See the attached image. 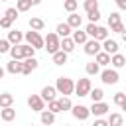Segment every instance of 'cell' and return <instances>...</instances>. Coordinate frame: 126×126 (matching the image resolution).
Wrapping results in <instances>:
<instances>
[{"label": "cell", "instance_id": "obj_37", "mask_svg": "<svg viewBox=\"0 0 126 126\" xmlns=\"http://www.w3.org/2000/svg\"><path fill=\"white\" fill-rule=\"evenodd\" d=\"M47 110H51L53 114H57V112H61V106H59V102H57V98H55V100H51V102H47Z\"/></svg>", "mask_w": 126, "mask_h": 126}, {"label": "cell", "instance_id": "obj_11", "mask_svg": "<svg viewBox=\"0 0 126 126\" xmlns=\"http://www.w3.org/2000/svg\"><path fill=\"white\" fill-rule=\"evenodd\" d=\"M39 96H41L45 102H51V100H55V98H57V89L47 85V87H43V89H41V94H39Z\"/></svg>", "mask_w": 126, "mask_h": 126}, {"label": "cell", "instance_id": "obj_14", "mask_svg": "<svg viewBox=\"0 0 126 126\" xmlns=\"http://www.w3.org/2000/svg\"><path fill=\"white\" fill-rule=\"evenodd\" d=\"M22 39H24V33H22V32H18V30H10V32H8V41H10L12 45L22 43Z\"/></svg>", "mask_w": 126, "mask_h": 126}, {"label": "cell", "instance_id": "obj_48", "mask_svg": "<svg viewBox=\"0 0 126 126\" xmlns=\"http://www.w3.org/2000/svg\"><path fill=\"white\" fill-rule=\"evenodd\" d=\"M122 41H124V43H126V30H124V32H122Z\"/></svg>", "mask_w": 126, "mask_h": 126}, {"label": "cell", "instance_id": "obj_32", "mask_svg": "<svg viewBox=\"0 0 126 126\" xmlns=\"http://www.w3.org/2000/svg\"><path fill=\"white\" fill-rule=\"evenodd\" d=\"M30 8H32V2L30 0H18L16 2V10L18 12H28Z\"/></svg>", "mask_w": 126, "mask_h": 126}, {"label": "cell", "instance_id": "obj_8", "mask_svg": "<svg viewBox=\"0 0 126 126\" xmlns=\"http://www.w3.org/2000/svg\"><path fill=\"white\" fill-rule=\"evenodd\" d=\"M71 112H73V116H75L77 120H87V118L91 116V110H89L87 106H83V104H75V106H71Z\"/></svg>", "mask_w": 126, "mask_h": 126}, {"label": "cell", "instance_id": "obj_20", "mask_svg": "<svg viewBox=\"0 0 126 126\" xmlns=\"http://www.w3.org/2000/svg\"><path fill=\"white\" fill-rule=\"evenodd\" d=\"M55 33H57L59 37H69V35H71L73 32H71V26H69V24L65 22V24H59V26H57Z\"/></svg>", "mask_w": 126, "mask_h": 126}, {"label": "cell", "instance_id": "obj_35", "mask_svg": "<svg viewBox=\"0 0 126 126\" xmlns=\"http://www.w3.org/2000/svg\"><path fill=\"white\" fill-rule=\"evenodd\" d=\"M22 51H24V59H26V57H35V49H33L30 43L22 45Z\"/></svg>", "mask_w": 126, "mask_h": 126}, {"label": "cell", "instance_id": "obj_42", "mask_svg": "<svg viewBox=\"0 0 126 126\" xmlns=\"http://www.w3.org/2000/svg\"><path fill=\"white\" fill-rule=\"evenodd\" d=\"M112 100H114V102H116V104H118V106H120V104H122V102H124V100H126V94H124V93H116V94H114V98H112Z\"/></svg>", "mask_w": 126, "mask_h": 126}, {"label": "cell", "instance_id": "obj_4", "mask_svg": "<svg viewBox=\"0 0 126 126\" xmlns=\"http://www.w3.org/2000/svg\"><path fill=\"white\" fill-rule=\"evenodd\" d=\"M93 85H91V79H79L75 83V94L77 96H89Z\"/></svg>", "mask_w": 126, "mask_h": 126}, {"label": "cell", "instance_id": "obj_38", "mask_svg": "<svg viewBox=\"0 0 126 126\" xmlns=\"http://www.w3.org/2000/svg\"><path fill=\"white\" fill-rule=\"evenodd\" d=\"M96 30H98V26H96V24H93V22H89V26L85 28V32H87V35H91V37H94V33H96Z\"/></svg>", "mask_w": 126, "mask_h": 126}, {"label": "cell", "instance_id": "obj_24", "mask_svg": "<svg viewBox=\"0 0 126 126\" xmlns=\"http://www.w3.org/2000/svg\"><path fill=\"white\" fill-rule=\"evenodd\" d=\"M51 57H53V63H55V65H65V63H67V53H65L63 49L55 51Z\"/></svg>", "mask_w": 126, "mask_h": 126}, {"label": "cell", "instance_id": "obj_26", "mask_svg": "<svg viewBox=\"0 0 126 126\" xmlns=\"http://www.w3.org/2000/svg\"><path fill=\"white\" fill-rule=\"evenodd\" d=\"M85 71H87V75H98L100 73V65L96 61H91V63L85 65Z\"/></svg>", "mask_w": 126, "mask_h": 126}, {"label": "cell", "instance_id": "obj_19", "mask_svg": "<svg viewBox=\"0 0 126 126\" xmlns=\"http://www.w3.org/2000/svg\"><path fill=\"white\" fill-rule=\"evenodd\" d=\"M67 24L71 26V30H77V28H81L83 20H81V16H79V14L71 12V14H69V18H67Z\"/></svg>", "mask_w": 126, "mask_h": 126}, {"label": "cell", "instance_id": "obj_47", "mask_svg": "<svg viewBox=\"0 0 126 126\" xmlns=\"http://www.w3.org/2000/svg\"><path fill=\"white\" fill-rule=\"evenodd\" d=\"M32 2V6H37V4H41V0H30Z\"/></svg>", "mask_w": 126, "mask_h": 126}, {"label": "cell", "instance_id": "obj_49", "mask_svg": "<svg viewBox=\"0 0 126 126\" xmlns=\"http://www.w3.org/2000/svg\"><path fill=\"white\" fill-rule=\"evenodd\" d=\"M4 73H6V69H2V67H0V79L4 77Z\"/></svg>", "mask_w": 126, "mask_h": 126}, {"label": "cell", "instance_id": "obj_7", "mask_svg": "<svg viewBox=\"0 0 126 126\" xmlns=\"http://www.w3.org/2000/svg\"><path fill=\"white\" fill-rule=\"evenodd\" d=\"M37 59L35 57H26V59H22V75H30L33 69H37Z\"/></svg>", "mask_w": 126, "mask_h": 126}, {"label": "cell", "instance_id": "obj_17", "mask_svg": "<svg viewBox=\"0 0 126 126\" xmlns=\"http://www.w3.org/2000/svg\"><path fill=\"white\" fill-rule=\"evenodd\" d=\"M6 71H8L10 75H18V73H22V61H18V59H12V61L6 65Z\"/></svg>", "mask_w": 126, "mask_h": 126}, {"label": "cell", "instance_id": "obj_33", "mask_svg": "<svg viewBox=\"0 0 126 126\" xmlns=\"http://www.w3.org/2000/svg\"><path fill=\"white\" fill-rule=\"evenodd\" d=\"M85 12H93V10H98V0H85Z\"/></svg>", "mask_w": 126, "mask_h": 126}, {"label": "cell", "instance_id": "obj_34", "mask_svg": "<svg viewBox=\"0 0 126 126\" xmlns=\"http://www.w3.org/2000/svg\"><path fill=\"white\" fill-rule=\"evenodd\" d=\"M77 6H79V2H77V0H65V2H63V8H65L69 14H71V12H75V10H77Z\"/></svg>", "mask_w": 126, "mask_h": 126}, {"label": "cell", "instance_id": "obj_53", "mask_svg": "<svg viewBox=\"0 0 126 126\" xmlns=\"http://www.w3.org/2000/svg\"><path fill=\"white\" fill-rule=\"evenodd\" d=\"M30 126H33V124H30Z\"/></svg>", "mask_w": 126, "mask_h": 126}, {"label": "cell", "instance_id": "obj_29", "mask_svg": "<svg viewBox=\"0 0 126 126\" xmlns=\"http://www.w3.org/2000/svg\"><path fill=\"white\" fill-rule=\"evenodd\" d=\"M106 37H108V30L102 28V26H98V30H96V33H94L93 39H96V41H104Z\"/></svg>", "mask_w": 126, "mask_h": 126}, {"label": "cell", "instance_id": "obj_40", "mask_svg": "<svg viewBox=\"0 0 126 126\" xmlns=\"http://www.w3.org/2000/svg\"><path fill=\"white\" fill-rule=\"evenodd\" d=\"M12 22H14V20H10L8 16H4V18H0V28L10 30V28H12Z\"/></svg>", "mask_w": 126, "mask_h": 126}, {"label": "cell", "instance_id": "obj_45", "mask_svg": "<svg viewBox=\"0 0 126 126\" xmlns=\"http://www.w3.org/2000/svg\"><path fill=\"white\" fill-rule=\"evenodd\" d=\"M93 126H108V120H102V118L98 116V118L94 120V124H93Z\"/></svg>", "mask_w": 126, "mask_h": 126}, {"label": "cell", "instance_id": "obj_5", "mask_svg": "<svg viewBox=\"0 0 126 126\" xmlns=\"http://www.w3.org/2000/svg\"><path fill=\"white\" fill-rule=\"evenodd\" d=\"M28 106H30L33 112H41V110H45V100H43L39 94H32V96L28 98Z\"/></svg>", "mask_w": 126, "mask_h": 126}, {"label": "cell", "instance_id": "obj_18", "mask_svg": "<svg viewBox=\"0 0 126 126\" xmlns=\"http://www.w3.org/2000/svg\"><path fill=\"white\" fill-rule=\"evenodd\" d=\"M39 118H41V124H45V126H51L55 122V114L51 110H41L39 112Z\"/></svg>", "mask_w": 126, "mask_h": 126}, {"label": "cell", "instance_id": "obj_46", "mask_svg": "<svg viewBox=\"0 0 126 126\" xmlns=\"http://www.w3.org/2000/svg\"><path fill=\"white\" fill-rule=\"evenodd\" d=\"M114 2H116V6L120 10H126V0H114Z\"/></svg>", "mask_w": 126, "mask_h": 126}, {"label": "cell", "instance_id": "obj_15", "mask_svg": "<svg viewBox=\"0 0 126 126\" xmlns=\"http://www.w3.org/2000/svg\"><path fill=\"white\" fill-rule=\"evenodd\" d=\"M71 39H73V41H75L77 45H79V43L83 45V43H85V41L89 39V35H87V32H85V30H79V28H77V30L73 32V37H71Z\"/></svg>", "mask_w": 126, "mask_h": 126}, {"label": "cell", "instance_id": "obj_22", "mask_svg": "<svg viewBox=\"0 0 126 126\" xmlns=\"http://www.w3.org/2000/svg\"><path fill=\"white\" fill-rule=\"evenodd\" d=\"M45 28V22L41 20V18H30V30H33V32H41Z\"/></svg>", "mask_w": 126, "mask_h": 126}, {"label": "cell", "instance_id": "obj_23", "mask_svg": "<svg viewBox=\"0 0 126 126\" xmlns=\"http://www.w3.org/2000/svg\"><path fill=\"white\" fill-rule=\"evenodd\" d=\"M8 53L12 55V59H18V61H22V59H24V51H22V43H18V45H12Z\"/></svg>", "mask_w": 126, "mask_h": 126}, {"label": "cell", "instance_id": "obj_51", "mask_svg": "<svg viewBox=\"0 0 126 126\" xmlns=\"http://www.w3.org/2000/svg\"><path fill=\"white\" fill-rule=\"evenodd\" d=\"M0 2H6V0H0Z\"/></svg>", "mask_w": 126, "mask_h": 126}, {"label": "cell", "instance_id": "obj_12", "mask_svg": "<svg viewBox=\"0 0 126 126\" xmlns=\"http://www.w3.org/2000/svg\"><path fill=\"white\" fill-rule=\"evenodd\" d=\"M100 45H102V51H106L108 55H114V53H118V43L114 41V39H104V41H100Z\"/></svg>", "mask_w": 126, "mask_h": 126}, {"label": "cell", "instance_id": "obj_41", "mask_svg": "<svg viewBox=\"0 0 126 126\" xmlns=\"http://www.w3.org/2000/svg\"><path fill=\"white\" fill-rule=\"evenodd\" d=\"M10 47H12V43L8 39H0V53H8Z\"/></svg>", "mask_w": 126, "mask_h": 126}, {"label": "cell", "instance_id": "obj_9", "mask_svg": "<svg viewBox=\"0 0 126 126\" xmlns=\"http://www.w3.org/2000/svg\"><path fill=\"white\" fill-rule=\"evenodd\" d=\"M83 45H85V53H87V55H96V53L102 49L100 41H96V39H87Z\"/></svg>", "mask_w": 126, "mask_h": 126}, {"label": "cell", "instance_id": "obj_2", "mask_svg": "<svg viewBox=\"0 0 126 126\" xmlns=\"http://www.w3.org/2000/svg\"><path fill=\"white\" fill-rule=\"evenodd\" d=\"M24 39H26V41H28L33 49H43V45H45V41H43V37L39 35V32H33V30L26 32Z\"/></svg>", "mask_w": 126, "mask_h": 126}, {"label": "cell", "instance_id": "obj_28", "mask_svg": "<svg viewBox=\"0 0 126 126\" xmlns=\"http://www.w3.org/2000/svg\"><path fill=\"white\" fill-rule=\"evenodd\" d=\"M12 102H14V96H12L10 93H4V94H0V108L12 106Z\"/></svg>", "mask_w": 126, "mask_h": 126}, {"label": "cell", "instance_id": "obj_10", "mask_svg": "<svg viewBox=\"0 0 126 126\" xmlns=\"http://www.w3.org/2000/svg\"><path fill=\"white\" fill-rule=\"evenodd\" d=\"M89 110H91V114H94V116H104L110 108H108V104H106V102H102V100H100V102H93Z\"/></svg>", "mask_w": 126, "mask_h": 126}, {"label": "cell", "instance_id": "obj_39", "mask_svg": "<svg viewBox=\"0 0 126 126\" xmlns=\"http://www.w3.org/2000/svg\"><path fill=\"white\" fill-rule=\"evenodd\" d=\"M87 16H89V22H93V24H96V22L100 20V12H98V10H93V12H89Z\"/></svg>", "mask_w": 126, "mask_h": 126}, {"label": "cell", "instance_id": "obj_44", "mask_svg": "<svg viewBox=\"0 0 126 126\" xmlns=\"http://www.w3.org/2000/svg\"><path fill=\"white\" fill-rule=\"evenodd\" d=\"M124 30H126V28H124V24H122V22H120V24H116V26H112V28H110V32H116V33H122V32H124Z\"/></svg>", "mask_w": 126, "mask_h": 126}, {"label": "cell", "instance_id": "obj_50", "mask_svg": "<svg viewBox=\"0 0 126 126\" xmlns=\"http://www.w3.org/2000/svg\"><path fill=\"white\" fill-rule=\"evenodd\" d=\"M120 108H122V110H126V100H124V102L120 104Z\"/></svg>", "mask_w": 126, "mask_h": 126}, {"label": "cell", "instance_id": "obj_6", "mask_svg": "<svg viewBox=\"0 0 126 126\" xmlns=\"http://www.w3.org/2000/svg\"><path fill=\"white\" fill-rule=\"evenodd\" d=\"M100 81H102L104 85H116V83H118V73H116V69H104V71L100 73Z\"/></svg>", "mask_w": 126, "mask_h": 126}, {"label": "cell", "instance_id": "obj_52", "mask_svg": "<svg viewBox=\"0 0 126 126\" xmlns=\"http://www.w3.org/2000/svg\"><path fill=\"white\" fill-rule=\"evenodd\" d=\"M65 126H69V124H65Z\"/></svg>", "mask_w": 126, "mask_h": 126}, {"label": "cell", "instance_id": "obj_21", "mask_svg": "<svg viewBox=\"0 0 126 126\" xmlns=\"http://www.w3.org/2000/svg\"><path fill=\"white\" fill-rule=\"evenodd\" d=\"M59 49H63L65 53H71V51L75 49V41H73L71 37H63L61 43H59Z\"/></svg>", "mask_w": 126, "mask_h": 126}, {"label": "cell", "instance_id": "obj_27", "mask_svg": "<svg viewBox=\"0 0 126 126\" xmlns=\"http://www.w3.org/2000/svg\"><path fill=\"white\" fill-rule=\"evenodd\" d=\"M122 122H124V118H122V114H118V112H112V114L108 116V126H122Z\"/></svg>", "mask_w": 126, "mask_h": 126}, {"label": "cell", "instance_id": "obj_25", "mask_svg": "<svg viewBox=\"0 0 126 126\" xmlns=\"http://www.w3.org/2000/svg\"><path fill=\"white\" fill-rule=\"evenodd\" d=\"M94 61H96L98 65H102V67H104V65H108V63H110V55H108L106 51H102V49H100V51L94 55Z\"/></svg>", "mask_w": 126, "mask_h": 126}, {"label": "cell", "instance_id": "obj_16", "mask_svg": "<svg viewBox=\"0 0 126 126\" xmlns=\"http://www.w3.org/2000/svg\"><path fill=\"white\" fill-rule=\"evenodd\" d=\"M110 63H112L114 69H120V67L126 65V57L122 53H114V55H110Z\"/></svg>", "mask_w": 126, "mask_h": 126}, {"label": "cell", "instance_id": "obj_43", "mask_svg": "<svg viewBox=\"0 0 126 126\" xmlns=\"http://www.w3.org/2000/svg\"><path fill=\"white\" fill-rule=\"evenodd\" d=\"M4 16H8L10 20H16V18H18V10H16V8H8Z\"/></svg>", "mask_w": 126, "mask_h": 126}, {"label": "cell", "instance_id": "obj_1", "mask_svg": "<svg viewBox=\"0 0 126 126\" xmlns=\"http://www.w3.org/2000/svg\"><path fill=\"white\" fill-rule=\"evenodd\" d=\"M55 89H57L59 94L69 96V94L75 93V83H73V79H69V77H59L57 83H55Z\"/></svg>", "mask_w": 126, "mask_h": 126}, {"label": "cell", "instance_id": "obj_3", "mask_svg": "<svg viewBox=\"0 0 126 126\" xmlns=\"http://www.w3.org/2000/svg\"><path fill=\"white\" fill-rule=\"evenodd\" d=\"M43 41H45V45H43V49H47V53H55V51H59V43H61V39H59V35L57 33H47L45 37H43Z\"/></svg>", "mask_w": 126, "mask_h": 126}, {"label": "cell", "instance_id": "obj_13", "mask_svg": "<svg viewBox=\"0 0 126 126\" xmlns=\"http://www.w3.org/2000/svg\"><path fill=\"white\" fill-rule=\"evenodd\" d=\"M0 118H2L4 122H12V120L16 118V110H14L12 106H6V108H0Z\"/></svg>", "mask_w": 126, "mask_h": 126}, {"label": "cell", "instance_id": "obj_30", "mask_svg": "<svg viewBox=\"0 0 126 126\" xmlns=\"http://www.w3.org/2000/svg\"><path fill=\"white\" fill-rule=\"evenodd\" d=\"M89 96L93 98V102H100V100H102V96H104V93H102V89H91Z\"/></svg>", "mask_w": 126, "mask_h": 126}, {"label": "cell", "instance_id": "obj_31", "mask_svg": "<svg viewBox=\"0 0 126 126\" xmlns=\"http://www.w3.org/2000/svg\"><path fill=\"white\" fill-rule=\"evenodd\" d=\"M57 102H59V106H61V112H63V110H71V106H73V102H71L69 96H61V98H57Z\"/></svg>", "mask_w": 126, "mask_h": 126}, {"label": "cell", "instance_id": "obj_36", "mask_svg": "<svg viewBox=\"0 0 126 126\" xmlns=\"http://www.w3.org/2000/svg\"><path fill=\"white\" fill-rule=\"evenodd\" d=\"M116 24H120V14H118V12H112V14L108 16V26L112 28V26H116Z\"/></svg>", "mask_w": 126, "mask_h": 126}]
</instances>
